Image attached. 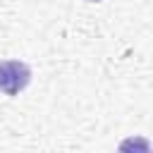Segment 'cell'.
<instances>
[{
	"label": "cell",
	"instance_id": "1",
	"mask_svg": "<svg viewBox=\"0 0 153 153\" xmlns=\"http://www.w3.org/2000/svg\"><path fill=\"white\" fill-rule=\"evenodd\" d=\"M31 81V67L22 60H2L0 62V91L5 96H17Z\"/></svg>",
	"mask_w": 153,
	"mask_h": 153
},
{
	"label": "cell",
	"instance_id": "2",
	"mask_svg": "<svg viewBox=\"0 0 153 153\" xmlns=\"http://www.w3.org/2000/svg\"><path fill=\"white\" fill-rule=\"evenodd\" d=\"M117 153H153V146L146 136H127L117 146Z\"/></svg>",
	"mask_w": 153,
	"mask_h": 153
},
{
	"label": "cell",
	"instance_id": "3",
	"mask_svg": "<svg viewBox=\"0 0 153 153\" xmlns=\"http://www.w3.org/2000/svg\"><path fill=\"white\" fill-rule=\"evenodd\" d=\"M88 2H100V0H88Z\"/></svg>",
	"mask_w": 153,
	"mask_h": 153
}]
</instances>
